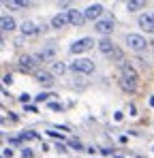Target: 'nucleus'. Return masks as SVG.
I'll use <instances>...</instances> for the list:
<instances>
[{"instance_id":"nucleus-1","label":"nucleus","mask_w":154,"mask_h":158,"mask_svg":"<svg viewBox=\"0 0 154 158\" xmlns=\"http://www.w3.org/2000/svg\"><path fill=\"white\" fill-rule=\"evenodd\" d=\"M124 43H126V47L130 52H143L146 47H148V41L141 36V34H126L124 36Z\"/></svg>"},{"instance_id":"nucleus-2","label":"nucleus","mask_w":154,"mask_h":158,"mask_svg":"<svg viewBox=\"0 0 154 158\" xmlns=\"http://www.w3.org/2000/svg\"><path fill=\"white\" fill-rule=\"evenodd\" d=\"M71 69L75 73H79V75H90V73H94V62L90 58H77L71 64Z\"/></svg>"},{"instance_id":"nucleus-3","label":"nucleus","mask_w":154,"mask_h":158,"mask_svg":"<svg viewBox=\"0 0 154 158\" xmlns=\"http://www.w3.org/2000/svg\"><path fill=\"white\" fill-rule=\"evenodd\" d=\"M19 69L24 71V73H36V69H39V58L36 56H22L19 58Z\"/></svg>"},{"instance_id":"nucleus-4","label":"nucleus","mask_w":154,"mask_h":158,"mask_svg":"<svg viewBox=\"0 0 154 158\" xmlns=\"http://www.w3.org/2000/svg\"><path fill=\"white\" fill-rule=\"evenodd\" d=\"M94 47V41L90 39V36H83V39H79L75 41L73 45H71V53H83V52H90Z\"/></svg>"},{"instance_id":"nucleus-5","label":"nucleus","mask_w":154,"mask_h":158,"mask_svg":"<svg viewBox=\"0 0 154 158\" xmlns=\"http://www.w3.org/2000/svg\"><path fill=\"white\" fill-rule=\"evenodd\" d=\"M66 13H69V22H71V26L81 28V26H83V22L88 19L86 13H81V11H77V9H69Z\"/></svg>"},{"instance_id":"nucleus-6","label":"nucleus","mask_w":154,"mask_h":158,"mask_svg":"<svg viewBox=\"0 0 154 158\" xmlns=\"http://www.w3.org/2000/svg\"><path fill=\"white\" fill-rule=\"evenodd\" d=\"M94 28H96L99 34L107 36V34L113 32V19H99V22H94Z\"/></svg>"},{"instance_id":"nucleus-7","label":"nucleus","mask_w":154,"mask_h":158,"mask_svg":"<svg viewBox=\"0 0 154 158\" xmlns=\"http://www.w3.org/2000/svg\"><path fill=\"white\" fill-rule=\"evenodd\" d=\"M139 28L146 30V32H154V13H143L139 15Z\"/></svg>"},{"instance_id":"nucleus-8","label":"nucleus","mask_w":154,"mask_h":158,"mask_svg":"<svg viewBox=\"0 0 154 158\" xmlns=\"http://www.w3.org/2000/svg\"><path fill=\"white\" fill-rule=\"evenodd\" d=\"M103 11H105V9H103L101 4H90L83 13H86V17H88L90 22H99V17L103 15Z\"/></svg>"},{"instance_id":"nucleus-9","label":"nucleus","mask_w":154,"mask_h":158,"mask_svg":"<svg viewBox=\"0 0 154 158\" xmlns=\"http://www.w3.org/2000/svg\"><path fill=\"white\" fill-rule=\"evenodd\" d=\"M66 24H71V22H69V13H66V11H64V13H56V15L51 17V28H56V30L64 28Z\"/></svg>"},{"instance_id":"nucleus-10","label":"nucleus","mask_w":154,"mask_h":158,"mask_svg":"<svg viewBox=\"0 0 154 158\" xmlns=\"http://www.w3.org/2000/svg\"><path fill=\"white\" fill-rule=\"evenodd\" d=\"M120 71H122V77H126V79H130V81L137 83V71H135L128 62H122V64H120Z\"/></svg>"},{"instance_id":"nucleus-11","label":"nucleus","mask_w":154,"mask_h":158,"mask_svg":"<svg viewBox=\"0 0 154 158\" xmlns=\"http://www.w3.org/2000/svg\"><path fill=\"white\" fill-rule=\"evenodd\" d=\"M2 2H4V6L11 9V11H19V9H26V6L30 4V0H2Z\"/></svg>"},{"instance_id":"nucleus-12","label":"nucleus","mask_w":154,"mask_h":158,"mask_svg":"<svg viewBox=\"0 0 154 158\" xmlns=\"http://www.w3.org/2000/svg\"><path fill=\"white\" fill-rule=\"evenodd\" d=\"M99 49H101V53H105V56H111V53L116 52V45L105 36V39H101L99 41Z\"/></svg>"},{"instance_id":"nucleus-13","label":"nucleus","mask_w":154,"mask_h":158,"mask_svg":"<svg viewBox=\"0 0 154 158\" xmlns=\"http://www.w3.org/2000/svg\"><path fill=\"white\" fill-rule=\"evenodd\" d=\"M36 58H39V60H43V62H53V58H56V47H53V45L45 47V49L39 53Z\"/></svg>"},{"instance_id":"nucleus-14","label":"nucleus","mask_w":154,"mask_h":158,"mask_svg":"<svg viewBox=\"0 0 154 158\" xmlns=\"http://www.w3.org/2000/svg\"><path fill=\"white\" fill-rule=\"evenodd\" d=\"M118 83H120V88H122L124 92H128V94H135V90H137V83L130 81V79H126V77H120Z\"/></svg>"},{"instance_id":"nucleus-15","label":"nucleus","mask_w":154,"mask_h":158,"mask_svg":"<svg viewBox=\"0 0 154 158\" xmlns=\"http://www.w3.org/2000/svg\"><path fill=\"white\" fill-rule=\"evenodd\" d=\"M0 28H2V32H11V30H15V19H13L11 15H4V17L0 19Z\"/></svg>"},{"instance_id":"nucleus-16","label":"nucleus","mask_w":154,"mask_h":158,"mask_svg":"<svg viewBox=\"0 0 154 158\" xmlns=\"http://www.w3.org/2000/svg\"><path fill=\"white\" fill-rule=\"evenodd\" d=\"M34 75H36V81H41V83H51V81H53V73H51V71H36V73H34Z\"/></svg>"},{"instance_id":"nucleus-17","label":"nucleus","mask_w":154,"mask_h":158,"mask_svg":"<svg viewBox=\"0 0 154 158\" xmlns=\"http://www.w3.org/2000/svg\"><path fill=\"white\" fill-rule=\"evenodd\" d=\"M146 6V0H126V9L133 13V11H141Z\"/></svg>"},{"instance_id":"nucleus-18","label":"nucleus","mask_w":154,"mask_h":158,"mask_svg":"<svg viewBox=\"0 0 154 158\" xmlns=\"http://www.w3.org/2000/svg\"><path fill=\"white\" fill-rule=\"evenodd\" d=\"M22 32H24V34H30V36H32V34H36V32H39V28L34 26L32 22H24V24H22Z\"/></svg>"},{"instance_id":"nucleus-19","label":"nucleus","mask_w":154,"mask_h":158,"mask_svg":"<svg viewBox=\"0 0 154 158\" xmlns=\"http://www.w3.org/2000/svg\"><path fill=\"white\" fill-rule=\"evenodd\" d=\"M64 71H66L64 62H51V73L53 75H64Z\"/></svg>"},{"instance_id":"nucleus-20","label":"nucleus","mask_w":154,"mask_h":158,"mask_svg":"<svg viewBox=\"0 0 154 158\" xmlns=\"http://www.w3.org/2000/svg\"><path fill=\"white\" fill-rule=\"evenodd\" d=\"M51 96H56V94H53V92H41V94L36 96V101H39V103H43V101H49Z\"/></svg>"},{"instance_id":"nucleus-21","label":"nucleus","mask_w":154,"mask_h":158,"mask_svg":"<svg viewBox=\"0 0 154 158\" xmlns=\"http://www.w3.org/2000/svg\"><path fill=\"white\" fill-rule=\"evenodd\" d=\"M22 139H36V132H34V131H28V132H22Z\"/></svg>"},{"instance_id":"nucleus-22","label":"nucleus","mask_w":154,"mask_h":158,"mask_svg":"<svg viewBox=\"0 0 154 158\" xmlns=\"http://www.w3.org/2000/svg\"><path fill=\"white\" fill-rule=\"evenodd\" d=\"M69 145H71V148H73V150H81V148H83V145H81V143H79V141H77V139H73V141H71V143H69Z\"/></svg>"},{"instance_id":"nucleus-23","label":"nucleus","mask_w":154,"mask_h":158,"mask_svg":"<svg viewBox=\"0 0 154 158\" xmlns=\"http://www.w3.org/2000/svg\"><path fill=\"white\" fill-rule=\"evenodd\" d=\"M49 109H53V111H62V105H60V103H49Z\"/></svg>"},{"instance_id":"nucleus-24","label":"nucleus","mask_w":154,"mask_h":158,"mask_svg":"<svg viewBox=\"0 0 154 158\" xmlns=\"http://www.w3.org/2000/svg\"><path fill=\"white\" fill-rule=\"evenodd\" d=\"M11 156H13V152H11L9 148H4V150H2V158H11Z\"/></svg>"},{"instance_id":"nucleus-25","label":"nucleus","mask_w":154,"mask_h":158,"mask_svg":"<svg viewBox=\"0 0 154 158\" xmlns=\"http://www.w3.org/2000/svg\"><path fill=\"white\" fill-rule=\"evenodd\" d=\"M19 101H22L24 105H28V103H30V94H22V96H19Z\"/></svg>"},{"instance_id":"nucleus-26","label":"nucleus","mask_w":154,"mask_h":158,"mask_svg":"<svg viewBox=\"0 0 154 158\" xmlns=\"http://www.w3.org/2000/svg\"><path fill=\"white\" fill-rule=\"evenodd\" d=\"M22 156H24V158H32V150H28V148H24V152H22Z\"/></svg>"},{"instance_id":"nucleus-27","label":"nucleus","mask_w":154,"mask_h":158,"mask_svg":"<svg viewBox=\"0 0 154 158\" xmlns=\"http://www.w3.org/2000/svg\"><path fill=\"white\" fill-rule=\"evenodd\" d=\"M26 109H28V111H32V113H36V107H34V105H26Z\"/></svg>"},{"instance_id":"nucleus-28","label":"nucleus","mask_w":154,"mask_h":158,"mask_svg":"<svg viewBox=\"0 0 154 158\" xmlns=\"http://www.w3.org/2000/svg\"><path fill=\"white\" fill-rule=\"evenodd\" d=\"M113 158H124V156H118V154H113Z\"/></svg>"}]
</instances>
